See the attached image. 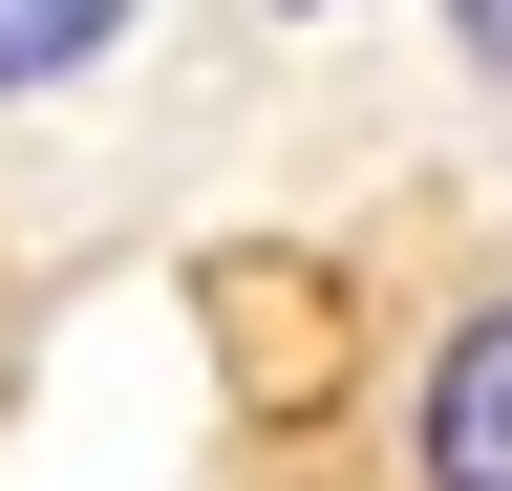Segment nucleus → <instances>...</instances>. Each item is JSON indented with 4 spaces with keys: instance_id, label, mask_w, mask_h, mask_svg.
I'll return each mask as SVG.
<instances>
[{
    "instance_id": "nucleus-2",
    "label": "nucleus",
    "mask_w": 512,
    "mask_h": 491,
    "mask_svg": "<svg viewBox=\"0 0 512 491\" xmlns=\"http://www.w3.org/2000/svg\"><path fill=\"white\" fill-rule=\"evenodd\" d=\"M107 43H128V0H0V107H22V86H86Z\"/></svg>"
},
{
    "instance_id": "nucleus-1",
    "label": "nucleus",
    "mask_w": 512,
    "mask_h": 491,
    "mask_svg": "<svg viewBox=\"0 0 512 491\" xmlns=\"http://www.w3.org/2000/svg\"><path fill=\"white\" fill-rule=\"evenodd\" d=\"M406 491H512V278L406 363Z\"/></svg>"
},
{
    "instance_id": "nucleus-3",
    "label": "nucleus",
    "mask_w": 512,
    "mask_h": 491,
    "mask_svg": "<svg viewBox=\"0 0 512 491\" xmlns=\"http://www.w3.org/2000/svg\"><path fill=\"white\" fill-rule=\"evenodd\" d=\"M448 43H470V65H491V86H512V0H448Z\"/></svg>"
}]
</instances>
